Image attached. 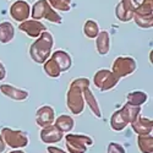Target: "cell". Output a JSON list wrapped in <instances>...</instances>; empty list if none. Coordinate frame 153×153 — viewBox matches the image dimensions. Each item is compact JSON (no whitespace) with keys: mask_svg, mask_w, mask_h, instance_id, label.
<instances>
[{"mask_svg":"<svg viewBox=\"0 0 153 153\" xmlns=\"http://www.w3.org/2000/svg\"><path fill=\"white\" fill-rule=\"evenodd\" d=\"M54 44L53 36L49 32H43L41 37L31 45V56L36 62H43L50 54V50Z\"/></svg>","mask_w":153,"mask_h":153,"instance_id":"1","label":"cell"},{"mask_svg":"<svg viewBox=\"0 0 153 153\" xmlns=\"http://www.w3.org/2000/svg\"><path fill=\"white\" fill-rule=\"evenodd\" d=\"M31 15L34 20H48L53 23H62V17L49 5L47 0H37L31 7Z\"/></svg>","mask_w":153,"mask_h":153,"instance_id":"2","label":"cell"},{"mask_svg":"<svg viewBox=\"0 0 153 153\" xmlns=\"http://www.w3.org/2000/svg\"><path fill=\"white\" fill-rule=\"evenodd\" d=\"M152 11L153 0H142V3L138 4L134 14V20L137 23V26H140L141 28H152Z\"/></svg>","mask_w":153,"mask_h":153,"instance_id":"3","label":"cell"},{"mask_svg":"<svg viewBox=\"0 0 153 153\" xmlns=\"http://www.w3.org/2000/svg\"><path fill=\"white\" fill-rule=\"evenodd\" d=\"M138 0H120L115 6V15L121 22H130L138 6Z\"/></svg>","mask_w":153,"mask_h":153,"instance_id":"4","label":"cell"},{"mask_svg":"<svg viewBox=\"0 0 153 153\" xmlns=\"http://www.w3.org/2000/svg\"><path fill=\"white\" fill-rule=\"evenodd\" d=\"M10 15L15 21L23 22L31 15V6L25 0H17L10 6Z\"/></svg>","mask_w":153,"mask_h":153,"instance_id":"5","label":"cell"},{"mask_svg":"<svg viewBox=\"0 0 153 153\" xmlns=\"http://www.w3.org/2000/svg\"><path fill=\"white\" fill-rule=\"evenodd\" d=\"M117 82H118V79L115 77V76L111 75L109 71H105V70L99 71L94 77L96 86L102 91H107V90H109V88H113L117 85Z\"/></svg>","mask_w":153,"mask_h":153,"instance_id":"6","label":"cell"},{"mask_svg":"<svg viewBox=\"0 0 153 153\" xmlns=\"http://www.w3.org/2000/svg\"><path fill=\"white\" fill-rule=\"evenodd\" d=\"M136 69V64L130 56H119L114 62V70L119 74V76H126L134 72Z\"/></svg>","mask_w":153,"mask_h":153,"instance_id":"7","label":"cell"},{"mask_svg":"<svg viewBox=\"0 0 153 153\" xmlns=\"http://www.w3.org/2000/svg\"><path fill=\"white\" fill-rule=\"evenodd\" d=\"M19 28L22 32H26L28 36H31L33 38L41 36L47 30V27L38 20H26V21H23L19 26Z\"/></svg>","mask_w":153,"mask_h":153,"instance_id":"8","label":"cell"},{"mask_svg":"<svg viewBox=\"0 0 153 153\" xmlns=\"http://www.w3.org/2000/svg\"><path fill=\"white\" fill-rule=\"evenodd\" d=\"M0 90H1L3 93H5L6 96H9L12 99H16V100H23L26 99L28 96L27 91H23V90H19V88H15L10 85H3L0 86Z\"/></svg>","mask_w":153,"mask_h":153,"instance_id":"9","label":"cell"},{"mask_svg":"<svg viewBox=\"0 0 153 153\" xmlns=\"http://www.w3.org/2000/svg\"><path fill=\"white\" fill-rule=\"evenodd\" d=\"M14 36H15V28L11 22L4 21L0 23V42L9 43L12 41Z\"/></svg>","mask_w":153,"mask_h":153,"instance_id":"10","label":"cell"},{"mask_svg":"<svg viewBox=\"0 0 153 153\" xmlns=\"http://www.w3.org/2000/svg\"><path fill=\"white\" fill-rule=\"evenodd\" d=\"M52 59L58 64L60 71H68L70 69V66H71V58L65 52H61V50H59V52L54 53Z\"/></svg>","mask_w":153,"mask_h":153,"instance_id":"11","label":"cell"},{"mask_svg":"<svg viewBox=\"0 0 153 153\" xmlns=\"http://www.w3.org/2000/svg\"><path fill=\"white\" fill-rule=\"evenodd\" d=\"M97 50L100 55H105L109 52V33L102 31L97 36Z\"/></svg>","mask_w":153,"mask_h":153,"instance_id":"12","label":"cell"},{"mask_svg":"<svg viewBox=\"0 0 153 153\" xmlns=\"http://www.w3.org/2000/svg\"><path fill=\"white\" fill-rule=\"evenodd\" d=\"M49 5L52 6L55 11H62V12H69L71 10L72 0H47Z\"/></svg>","mask_w":153,"mask_h":153,"instance_id":"13","label":"cell"},{"mask_svg":"<svg viewBox=\"0 0 153 153\" xmlns=\"http://www.w3.org/2000/svg\"><path fill=\"white\" fill-rule=\"evenodd\" d=\"M83 31H85V34L88 37V38H94L98 36V33L100 32L99 31V26L98 23L93 20H88L86 21L85 23V27H83Z\"/></svg>","mask_w":153,"mask_h":153,"instance_id":"14","label":"cell"},{"mask_svg":"<svg viewBox=\"0 0 153 153\" xmlns=\"http://www.w3.org/2000/svg\"><path fill=\"white\" fill-rule=\"evenodd\" d=\"M37 115H38V120L43 119L44 123H50L54 119V111L52 110V108H49L47 105V107H43V108H41L39 110H38Z\"/></svg>","mask_w":153,"mask_h":153,"instance_id":"15","label":"cell"},{"mask_svg":"<svg viewBox=\"0 0 153 153\" xmlns=\"http://www.w3.org/2000/svg\"><path fill=\"white\" fill-rule=\"evenodd\" d=\"M129 99L135 104H142L147 100V96L143 92H134L129 94Z\"/></svg>","mask_w":153,"mask_h":153,"instance_id":"16","label":"cell"},{"mask_svg":"<svg viewBox=\"0 0 153 153\" xmlns=\"http://www.w3.org/2000/svg\"><path fill=\"white\" fill-rule=\"evenodd\" d=\"M5 77V68L1 62H0V80H3Z\"/></svg>","mask_w":153,"mask_h":153,"instance_id":"17","label":"cell"}]
</instances>
